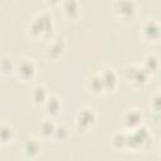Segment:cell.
<instances>
[{"instance_id": "7402d4cb", "label": "cell", "mask_w": 161, "mask_h": 161, "mask_svg": "<svg viewBox=\"0 0 161 161\" xmlns=\"http://www.w3.org/2000/svg\"><path fill=\"white\" fill-rule=\"evenodd\" d=\"M67 135H68V130H67L64 126H57L53 137H54L55 140H60V141H63V140L67 137Z\"/></svg>"}, {"instance_id": "7c38bea8", "label": "cell", "mask_w": 161, "mask_h": 161, "mask_svg": "<svg viewBox=\"0 0 161 161\" xmlns=\"http://www.w3.org/2000/svg\"><path fill=\"white\" fill-rule=\"evenodd\" d=\"M62 6L65 16L69 19L75 18L79 13V5L77 0H62Z\"/></svg>"}, {"instance_id": "d6986e66", "label": "cell", "mask_w": 161, "mask_h": 161, "mask_svg": "<svg viewBox=\"0 0 161 161\" xmlns=\"http://www.w3.org/2000/svg\"><path fill=\"white\" fill-rule=\"evenodd\" d=\"M112 145L116 148H123L127 147V133H116L112 137Z\"/></svg>"}, {"instance_id": "277c9868", "label": "cell", "mask_w": 161, "mask_h": 161, "mask_svg": "<svg viewBox=\"0 0 161 161\" xmlns=\"http://www.w3.org/2000/svg\"><path fill=\"white\" fill-rule=\"evenodd\" d=\"M148 72L141 67V65H137V64H132V65H128L125 70V75H126V79L135 87H140V86H143L148 78Z\"/></svg>"}, {"instance_id": "cb8c5ba5", "label": "cell", "mask_w": 161, "mask_h": 161, "mask_svg": "<svg viewBox=\"0 0 161 161\" xmlns=\"http://www.w3.org/2000/svg\"><path fill=\"white\" fill-rule=\"evenodd\" d=\"M160 91H161V83H160Z\"/></svg>"}, {"instance_id": "ba28073f", "label": "cell", "mask_w": 161, "mask_h": 161, "mask_svg": "<svg viewBox=\"0 0 161 161\" xmlns=\"http://www.w3.org/2000/svg\"><path fill=\"white\" fill-rule=\"evenodd\" d=\"M64 48H65L64 42L60 40V39H57V40H54V42H50V43L45 47V49H44V55H45L47 59L54 60V59L59 58V57L63 54Z\"/></svg>"}, {"instance_id": "603a6c76", "label": "cell", "mask_w": 161, "mask_h": 161, "mask_svg": "<svg viewBox=\"0 0 161 161\" xmlns=\"http://www.w3.org/2000/svg\"><path fill=\"white\" fill-rule=\"evenodd\" d=\"M47 3H48L49 5H57V4L62 3V0H47Z\"/></svg>"}, {"instance_id": "3957f363", "label": "cell", "mask_w": 161, "mask_h": 161, "mask_svg": "<svg viewBox=\"0 0 161 161\" xmlns=\"http://www.w3.org/2000/svg\"><path fill=\"white\" fill-rule=\"evenodd\" d=\"M113 13L122 20H130L136 15L137 4L135 0H114Z\"/></svg>"}, {"instance_id": "5b68a950", "label": "cell", "mask_w": 161, "mask_h": 161, "mask_svg": "<svg viewBox=\"0 0 161 161\" xmlns=\"http://www.w3.org/2000/svg\"><path fill=\"white\" fill-rule=\"evenodd\" d=\"M35 64L33 63L31 59L28 58H20L16 63H15V73L18 75V78H20L21 80H30L34 78L35 75Z\"/></svg>"}, {"instance_id": "9c48e42d", "label": "cell", "mask_w": 161, "mask_h": 161, "mask_svg": "<svg viewBox=\"0 0 161 161\" xmlns=\"http://www.w3.org/2000/svg\"><path fill=\"white\" fill-rule=\"evenodd\" d=\"M141 121H142V114L138 109L136 108H131V109H127L123 114V122L125 125L128 127V128H136L141 125Z\"/></svg>"}, {"instance_id": "9a60e30c", "label": "cell", "mask_w": 161, "mask_h": 161, "mask_svg": "<svg viewBox=\"0 0 161 161\" xmlns=\"http://www.w3.org/2000/svg\"><path fill=\"white\" fill-rule=\"evenodd\" d=\"M102 79H103V84H104V89L106 91H112L114 89L116 84H117V75L112 69H106L101 73Z\"/></svg>"}, {"instance_id": "5bb4252c", "label": "cell", "mask_w": 161, "mask_h": 161, "mask_svg": "<svg viewBox=\"0 0 161 161\" xmlns=\"http://www.w3.org/2000/svg\"><path fill=\"white\" fill-rule=\"evenodd\" d=\"M87 86H88V88L91 89V92H93V93H96V94H97V93H101V92H103V91H106L101 73H99V74H92V75L89 77V79H88Z\"/></svg>"}, {"instance_id": "e0dca14e", "label": "cell", "mask_w": 161, "mask_h": 161, "mask_svg": "<svg viewBox=\"0 0 161 161\" xmlns=\"http://www.w3.org/2000/svg\"><path fill=\"white\" fill-rule=\"evenodd\" d=\"M55 128H57V126L52 119H44L39 126L40 133L44 137H53V135L55 132Z\"/></svg>"}, {"instance_id": "ffe728a7", "label": "cell", "mask_w": 161, "mask_h": 161, "mask_svg": "<svg viewBox=\"0 0 161 161\" xmlns=\"http://www.w3.org/2000/svg\"><path fill=\"white\" fill-rule=\"evenodd\" d=\"M14 70H15V63H13L10 58L3 57L1 58V72H3V74H9Z\"/></svg>"}, {"instance_id": "30bf717a", "label": "cell", "mask_w": 161, "mask_h": 161, "mask_svg": "<svg viewBox=\"0 0 161 161\" xmlns=\"http://www.w3.org/2000/svg\"><path fill=\"white\" fill-rule=\"evenodd\" d=\"M44 107H45V111L50 116V117H55L59 112H60V108H62V104H60V101L57 96H49L44 103Z\"/></svg>"}, {"instance_id": "6da1fadb", "label": "cell", "mask_w": 161, "mask_h": 161, "mask_svg": "<svg viewBox=\"0 0 161 161\" xmlns=\"http://www.w3.org/2000/svg\"><path fill=\"white\" fill-rule=\"evenodd\" d=\"M29 31L34 38H49L53 31V19L48 14H38L29 24Z\"/></svg>"}, {"instance_id": "52a82bcc", "label": "cell", "mask_w": 161, "mask_h": 161, "mask_svg": "<svg viewBox=\"0 0 161 161\" xmlns=\"http://www.w3.org/2000/svg\"><path fill=\"white\" fill-rule=\"evenodd\" d=\"M96 119H97V117H96V113L93 112V109H91V108H82L77 113L75 126H77L78 130L87 131L89 127H92L96 123Z\"/></svg>"}, {"instance_id": "8992f818", "label": "cell", "mask_w": 161, "mask_h": 161, "mask_svg": "<svg viewBox=\"0 0 161 161\" xmlns=\"http://www.w3.org/2000/svg\"><path fill=\"white\" fill-rule=\"evenodd\" d=\"M141 35L148 42H156L161 38V24L155 19H147L141 26Z\"/></svg>"}, {"instance_id": "8fae6325", "label": "cell", "mask_w": 161, "mask_h": 161, "mask_svg": "<svg viewBox=\"0 0 161 161\" xmlns=\"http://www.w3.org/2000/svg\"><path fill=\"white\" fill-rule=\"evenodd\" d=\"M48 97H49V94H48L45 87H43L40 84L33 87V89L30 92V98H31L33 103H35V104H44Z\"/></svg>"}, {"instance_id": "ac0fdd59", "label": "cell", "mask_w": 161, "mask_h": 161, "mask_svg": "<svg viewBox=\"0 0 161 161\" xmlns=\"http://www.w3.org/2000/svg\"><path fill=\"white\" fill-rule=\"evenodd\" d=\"M14 136V131L10 126L8 125H1L0 127V140H1V145H6L13 140Z\"/></svg>"}, {"instance_id": "44dd1931", "label": "cell", "mask_w": 161, "mask_h": 161, "mask_svg": "<svg viewBox=\"0 0 161 161\" xmlns=\"http://www.w3.org/2000/svg\"><path fill=\"white\" fill-rule=\"evenodd\" d=\"M150 106L152 107V109L155 112H161V93L152 96V98L150 101Z\"/></svg>"}, {"instance_id": "7a4b0ae2", "label": "cell", "mask_w": 161, "mask_h": 161, "mask_svg": "<svg viewBox=\"0 0 161 161\" xmlns=\"http://www.w3.org/2000/svg\"><path fill=\"white\" fill-rule=\"evenodd\" d=\"M150 133L146 127L138 126L136 128H132L131 133H127V147L132 150H140L145 147L150 141Z\"/></svg>"}, {"instance_id": "2e32d148", "label": "cell", "mask_w": 161, "mask_h": 161, "mask_svg": "<svg viewBox=\"0 0 161 161\" xmlns=\"http://www.w3.org/2000/svg\"><path fill=\"white\" fill-rule=\"evenodd\" d=\"M158 58L155 54H147L143 59V64L142 67L148 72V73H155L158 68Z\"/></svg>"}, {"instance_id": "4fadbf2b", "label": "cell", "mask_w": 161, "mask_h": 161, "mask_svg": "<svg viewBox=\"0 0 161 161\" xmlns=\"http://www.w3.org/2000/svg\"><path fill=\"white\" fill-rule=\"evenodd\" d=\"M40 148H42V146L39 143V141H36L35 138L26 140L23 146V151L28 157H35L40 152Z\"/></svg>"}]
</instances>
